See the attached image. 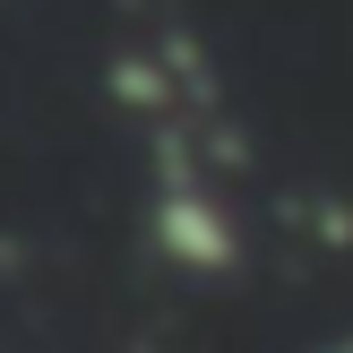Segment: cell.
Here are the masks:
<instances>
[]
</instances>
